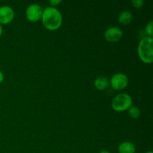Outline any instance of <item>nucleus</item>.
I'll use <instances>...</instances> for the list:
<instances>
[{"label":"nucleus","instance_id":"1","mask_svg":"<svg viewBox=\"0 0 153 153\" xmlns=\"http://www.w3.org/2000/svg\"><path fill=\"white\" fill-rule=\"evenodd\" d=\"M41 20L43 26L46 29L49 31H55L62 25L63 16L56 7L49 6L43 10Z\"/></svg>","mask_w":153,"mask_h":153},{"label":"nucleus","instance_id":"2","mask_svg":"<svg viewBox=\"0 0 153 153\" xmlns=\"http://www.w3.org/2000/svg\"><path fill=\"white\" fill-rule=\"evenodd\" d=\"M137 55L144 64H150L153 62V38L150 37H143L139 42L137 46Z\"/></svg>","mask_w":153,"mask_h":153},{"label":"nucleus","instance_id":"3","mask_svg":"<svg viewBox=\"0 0 153 153\" xmlns=\"http://www.w3.org/2000/svg\"><path fill=\"white\" fill-rule=\"evenodd\" d=\"M131 106H132V99L131 96L126 93H121L115 96L111 102V108L117 112L127 111Z\"/></svg>","mask_w":153,"mask_h":153},{"label":"nucleus","instance_id":"4","mask_svg":"<svg viewBox=\"0 0 153 153\" xmlns=\"http://www.w3.org/2000/svg\"><path fill=\"white\" fill-rule=\"evenodd\" d=\"M128 84V79L125 74L121 73L114 75L109 82V85L115 91H122L125 89Z\"/></svg>","mask_w":153,"mask_h":153},{"label":"nucleus","instance_id":"5","mask_svg":"<svg viewBox=\"0 0 153 153\" xmlns=\"http://www.w3.org/2000/svg\"><path fill=\"white\" fill-rule=\"evenodd\" d=\"M43 10L41 6L38 4H31L27 7L25 11V16L27 19L30 22H35L40 20L43 14Z\"/></svg>","mask_w":153,"mask_h":153},{"label":"nucleus","instance_id":"6","mask_svg":"<svg viewBox=\"0 0 153 153\" xmlns=\"http://www.w3.org/2000/svg\"><path fill=\"white\" fill-rule=\"evenodd\" d=\"M123 31L117 26H112L108 28L105 31V39L109 43H117L119 42L123 37Z\"/></svg>","mask_w":153,"mask_h":153},{"label":"nucleus","instance_id":"7","mask_svg":"<svg viewBox=\"0 0 153 153\" xmlns=\"http://www.w3.org/2000/svg\"><path fill=\"white\" fill-rule=\"evenodd\" d=\"M14 11L10 6H1L0 7V24L7 25L11 22L14 18Z\"/></svg>","mask_w":153,"mask_h":153},{"label":"nucleus","instance_id":"8","mask_svg":"<svg viewBox=\"0 0 153 153\" xmlns=\"http://www.w3.org/2000/svg\"><path fill=\"white\" fill-rule=\"evenodd\" d=\"M118 152L119 153H135L136 146L132 142H122L118 146Z\"/></svg>","mask_w":153,"mask_h":153},{"label":"nucleus","instance_id":"9","mask_svg":"<svg viewBox=\"0 0 153 153\" xmlns=\"http://www.w3.org/2000/svg\"><path fill=\"white\" fill-rule=\"evenodd\" d=\"M133 19V15L128 10H123L120 12L117 18V20L119 23L122 25H129Z\"/></svg>","mask_w":153,"mask_h":153},{"label":"nucleus","instance_id":"10","mask_svg":"<svg viewBox=\"0 0 153 153\" xmlns=\"http://www.w3.org/2000/svg\"><path fill=\"white\" fill-rule=\"evenodd\" d=\"M109 85V82L107 78L104 76H99L94 81V86L99 91H104L107 89Z\"/></svg>","mask_w":153,"mask_h":153},{"label":"nucleus","instance_id":"11","mask_svg":"<svg viewBox=\"0 0 153 153\" xmlns=\"http://www.w3.org/2000/svg\"><path fill=\"white\" fill-rule=\"evenodd\" d=\"M127 111H128V116L133 119H137L141 115V111L137 106H131Z\"/></svg>","mask_w":153,"mask_h":153},{"label":"nucleus","instance_id":"12","mask_svg":"<svg viewBox=\"0 0 153 153\" xmlns=\"http://www.w3.org/2000/svg\"><path fill=\"white\" fill-rule=\"evenodd\" d=\"M145 32L147 34V37H152L153 35V21H150L145 27Z\"/></svg>","mask_w":153,"mask_h":153},{"label":"nucleus","instance_id":"13","mask_svg":"<svg viewBox=\"0 0 153 153\" xmlns=\"http://www.w3.org/2000/svg\"><path fill=\"white\" fill-rule=\"evenodd\" d=\"M131 4L133 7L135 8H141L144 4V1L143 0H132Z\"/></svg>","mask_w":153,"mask_h":153},{"label":"nucleus","instance_id":"14","mask_svg":"<svg viewBox=\"0 0 153 153\" xmlns=\"http://www.w3.org/2000/svg\"><path fill=\"white\" fill-rule=\"evenodd\" d=\"M49 2V4H50L51 7H55V6H57V5H58V4H61V3L62 2V1H61V0H50Z\"/></svg>","mask_w":153,"mask_h":153},{"label":"nucleus","instance_id":"15","mask_svg":"<svg viewBox=\"0 0 153 153\" xmlns=\"http://www.w3.org/2000/svg\"><path fill=\"white\" fill-rule=\"evenodd\" d=\"M4 74H3L2 72L0 70V84H1L3 82V81H4Z\"/></svg>","mask_w":153,"mask_h":153},{"label":"nucleus","instance_id":"16","mask_svg":"<svg viewBox=\"0 0 153 153\" xmlns=\"http://www.w3.org/2000/svg\"><path fill=\"white\" fill-rule=\"evenodd\" d=\"M2 33H3V27H2V25L0 24V37L1 36Z\"/></svg>","mask_w":153,"mask_h":153},{"label":"nucleus","instance_id":"17","mask_svg":"<svg viewBox=\"0 0 153 153\" xmlns=\"http://www.w3.org/2000/svg\"><path fill=\"white\" fill-rule=\"evenodd\" d=\"M100 153H111V152H109V151H108V150H105V149H104V150H102V151H100Z\"/></svg>","mask_w":153,"mask_h":153},{"label":"nucleus","instance_id":"18","mask_svg":"<svg viewBox=\"0 0 153 153\" xmlns=\"http://www.w3.org/2000/svg\"><path fill=\"white\" fill-rule=\"evenodd\" d=\"M145 153H153L152 151H149V152H145Z\"/></svg>","mask_w":153,"mask_h":153}]
</instances>
